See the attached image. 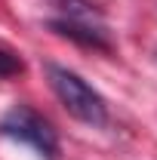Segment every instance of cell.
I'll return each instance as SVG.
<instances>
[{
  "instance_id": "6da1fadb",
  "label": "cell",
  "mask_w": 157,
  "mask_h": 160,
  "mask_svg": "<svg viewBox=\"0 0 157 160\" xmlns=\"http://www.w3.org/2000/svg\"><path fill=\"white\" fill-rule=\"evenodd\" d=\"M46 80H49V89L56 92V99L62 102V108L74 120L86 123V126L108 123V105L102 99V92L93 83H86L77 71H71L65 65H46Z\"/></svg>"
},
{
  "instance_id": "3957f363",
  "label": "cell",
  "mask_w": 157,
  "mask_h": 160,
  "mask_svg": "<svg viewBox=\"0 0 157 160\" xmlns=\"http://www.w3.org/2000/svg\"><path fill=\"white\" fill-rule=\"evenodd\" d=\"M49 31H56L59 37H68L80 43V46H93V49H111V37L105 28L89 25L86 19H53L49 22Z\"/></svg>"
},
{
  "instance_id": "277c9868",
  "label": "cell",
  "mask_w": 157,
  "mask_h": 160,
  "mask_svg": "<svg viewBox=\"0 0 157 160\" xmlns=\"http://www.w3.org/2000/svg\"><path fill=\"white\" fill-rule=\"evenodd\" d=\"M25 71V62H22L19 52L13 49H0V77H16Z\"/></svg>"
},
{
  "instance_id": "7a4b0ae2",
  "label": "cell",
  "mask_w": 157,
  "mask_h": 160,
  "mask_svg": "<svg viewBox=\"0 0 157 160\" xmlns=\"http://www.w3.org/2000/svg\"><path fill=\"white\" fill-rule=\"evenodd\" d=\"M0 136L19 142V145H28L43 160H59V136H56L53 123L28 105H13L0 117Z\"/></svg>"
}]
</instances>
